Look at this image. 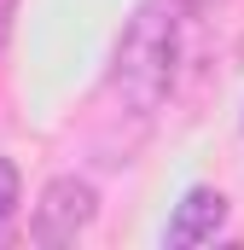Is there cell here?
<instances>
[{"label":"cell","mask_w":244,"mask_h":250,"mask_svg":"<svg viewBox=\"0 0 244 250\" xmlns=\"http://www.w3.org/2000/svg\"><path fill=\"white\" fill-rule=\"evenodd\" d=\"M181 70V0H151L128 18L111 64V87L128 111H157Z\"/></svg>","instance_id":"cell-1"},{"label":"cell","mask_w":244,"mask_h":250,"mask_svg":"<svg viewBox=\"0 0 244 250\" xmlns=\"http://www.w3.org/2000/svg\"><path fill=\"white\" fill-rule=\"evenodd\" d=\"M93 215H99V192H93V181L59 175V181H47L35 215H29V239H35V245H76V233H87Z\"/></svg>","instance_id":"cell-2"},{"label":"cell","mask_w":244,"mask_h":250,"mask_svg":"<svg viewBox=\"0 0 244 250\" xmlns=\"http://www.w3.org/2000/svg\"><path fill=\"white\" fill-rule=\"evenodd\" d=\"M221 227H227V198H221L215 187H192L181 204H175V215H169V245L175 250L209 245Z\"/></svg>","instance_id":"cell-3"},{"label":"cell","mask_w":244,"mask_h":250,"mask_svg":"<svg viewBox=\"0 0 244 250\" xmlns=\"http://www.w3.org/2000/svg\"><path fill=\"white\" fill-rule=\"evenodd\" d=\"M12 215H18V163L0 157V239L12 233Z\"/></svg>","instance_id":"cell-4"}]
</instances>
